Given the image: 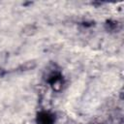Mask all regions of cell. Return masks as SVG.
<instances>
[{"mask_svg": "<svg viewBox=\"0 0 124 124\" xmlns=\"http://www.w3.org/2000/svg\"><path fill=\"white\" fill-rule=\"evenodd\" d=\"M105 28L109 32H115L119 29V23L115 20H108L105 24Z\"/></svg>", "mask_w": 124, "mask_h": 124, "instance_id": "3957f363", "label": "cell"}, {"mask_svg": "<svg viewBox=\"0 0 124 124\" xmlns=\"http://www.w3.org/2000/svg\"><path fill=\"white\" fill-rule=\"evenodd\" d=\"M46 80L51 86V88L57 92L61 91L65 84V79L62 76L61 71L59 69H55L54 67L50 69V71L47 72Z\"/></svg>", "mask_w": 124, "mask_h": 124, "instance_id": "6da1fadb", "label": "cell"}, {"mask_svg": "<svg viewBox=\"0 0 124 124\" xmlns=\"http://www.w3.org/2000/svg\"><path fill=\"white\" fill-rule=\"evenodd\" d=\"M55 114L49 110H40L36 115V124H54Z\"/></svg>", "mask_w": 124, "mask_h": 124, "instance_id": "7a4b0ae2", "label": "cell"}, {"mask_svg": "<svg viewBox=\"0 0 124 124\" xmlns=\"http://www.w3.org/2000/svg\"><path fill=\"white\" fill-rule=\"evenodd\" d=\"M27 28H29V30H23L24 33H27L28 35L30 34H33L35 31H36V27L34 25H27Z\"/></svg>", "mask_w": 124, "mask_h": 124, "instance_id": "5b68a950", "label": "cell"}, {"mask_svg": "<svg viewBox=\"0 0 124 124\" xmlns=\"http://www.w3.org/2000/svg\"><path fill=\"white\" fill-rule=\"evenodd\" d=\"M36 66V63L34 61H27L25 63H23L22 65H20L16 71H20V72H24V71H29V70H32L33 68H35Z\"/></svg>", "mask_w": 124, "mask_h": 124, "instance_id": "277c9868", "label": "cell"}]
</instances>
